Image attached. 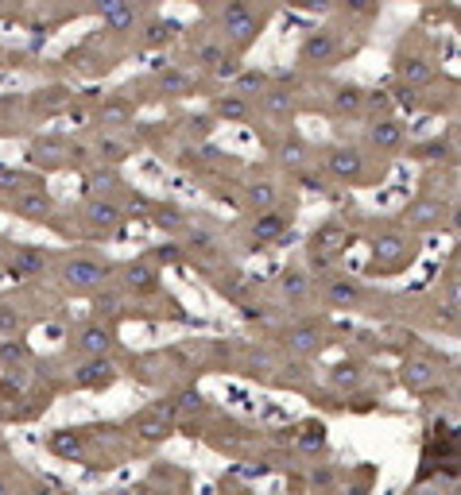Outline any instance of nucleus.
I'll return each mask as SVG.
<instances>
[{"label":"nucleus","instance_id":"f257e3e1","mask_svg":"<svg viewBox=\"0 0 461 495\" xmlns=\"http://www.w3.org/2000/svg\"><path fill=\"white\" fill-rule=\"evenodd\" d=\"M221 28H225V39H233L236 47H248V43L260 35V16H256L248 4H229L225 12H221Z\"/></svg>","mask_w":461,"mask_h":495},{"label":"nucleus","instance_id":"f03ea898","mask_svg":"<svg viewBox=\"0 0 461 495\" xmlns=\"http://www.w3.org/2000/svg\"><path fill=\"white\" fill-rule=\"evenodd\" d=\"M109 275V267L101 260H89V255H74V260L62 263V282L74 287V291H89V287H101Z\"/></svg>","mask_w":461,"mask_h":495},{"label":"nucleus","instance_id":"7ed1b4c3","mask_svg":"<svg viewBox=\"0 0 461 495\" xmlns=\"http://www.w3.org/2000/svg\"><path fill=\"white\" fill-rule=\"evenodd\" d=\"M337 31H330V28H318V31H310L303 39V47H299V59L306 62V66H326V62L337 55Z\"/></svg>","mask_w":461,"mask_h":495},{"label":"nucleus","instance_id":"20e7f679","mask_svg":"<svg viewBox=\"0 0 461 495\" xmlns=\"http://www.w3.org/2000/svg\"><path fill=\"white\" fill-rule=\"evenodd\" d=\"M326 171L341 182H357L364 175V155L357 147H334L330 155H326Z\"/></svg>","mask_w":461,"mask_h":495},{"label":"nucleus","instance_id":"39448f33","mask_svg":"<svg viewBox=\"0 0 461 495\" xmlns=\"http://www.w3.org/2000/svg\"><path fill=\"white\" fill-rule=\"evenodd\" d=\"M113 379H117V368H113V360H105V356L86 360V364L74 371V383H78V387H109Z\"/></svg>","mask_w":461,"mask_h":495},{"label":"nucleus","instance_id":"423d86ee","mask_svg":"<svg viewBox=\"0 0 461 495\" xmlns=\"http://www.w3.org/2000/svg\"><path fill=\"white\" fill-rule=\"evenodd\" d=\"M86 221H89V229L109 233V229H117L120 224V205L109 202V197H93V202L86 205Z\"/></svg>","mask_w":461,"mask_h":495},{"label":"nucleus","instance_id":"0eeeda50","mask_svg":"<svg viewBox=\"0 0 461 495\" xmlns=\"http://www.w3.org/2000/svg\"><path fill=\"white\" fill-rule=\"evenodd\" d=\"M287 224H291V217H287L283 209H267L264 217H256V224H252V240H256V244L279 240V236L287 233Z\"/></svg>","mask_w":461,"mask_h":495},{"label":"nucleus","instance_id":"6e6552de","mask_svg":"<svg viewBox=\"0 0 461 495\" xmlns=\"http://www.w3.org/2000/svg\"><path fill=\"white\" fill-rule=\"evenodd\" d=\"M283 344L291 352H314L322 344V329H318V321H303V325H294V329L283 333Z\"/></svg>","mask_w":461,"mask_h":495},{"label":"nucleus","instance_id":"1a4fd4ad","mask_svg":"<svg viewBox=\"0 0 461 495\" xmlns=\"http://www.w3.org/2000/svg\"><path fill=\"white\" fill-rule=\"evenodd\" d=\"M345 248V224L341 221H326L322 229H314V236H310V252H326L334 255Z\"/></svg>","mask_w":461,"mask_h":495},{"label":"nucleus","instance_id":"9d476101","mask_svg":"<svg viewBox=\"0 0 461 495\" xmlns=\"http://www.w3.org/2000/svg\"><path fill=\"white\" fill-rule=\"evenodd\" d=\"M78 349L86 352L89 360H93V356H105V352L113 349V329H105V325H97V321H93V325H86V329L78 333Z\"/></svg>","mask_w":461,"mask_h":495},{"label":"nucleus","instance_id":"9b49d317","mask_svg":"<svg viewBox=\"0 0 461 495\" xmlns=\"http://www.w3.org/2000/svg\"><path fill=\"white\" fill-rule=\"evenodd\" d=\"M62 155H66V139H62V136H39V139H31V144H28V159H31V163L55 166Z\"/></svg>","mask_w":461,"mask_h":495},{"label":"nucleus","instance_id":"f8f14e48","mask_svg":"<svg viewBox=\"0 0 461 495\" xmlns=\"http://www.w3.org/2000/svg\"><path fill=\"white\" fill-rule=\"evenodd\" d=\"M368 139H373V147H380V151H395V147L403 144V124L392 117H384L368 128Z\"/></svg>","mask_w":461,"mask_h":495},{"label":"nucleus","instance_id":"ddd939ff","mask_svg":"<svg viewBox=\"0 0 461 495\" xmlns=\"http://www.w3.org/2000/svg\"><path fill=\"white\" fill-rule=\"evenodd\" d=\"M407 221L411 224H438L442 217H446V205L438 202V197H419V202H411L407 205Z\"/></svg>","mask_w":461,"mask_h":495},{"label":"nucleus","instance_id":"4468645a","mask_svg":"<svg viewBox=\"0 0 461 495\" xmlns=\"http://www.w3.org/2000/svg\"><path fill=\"white\" fill-rule=\"evenodd\" d=\"M326 298L334 302V306H353V302L361 298V282L345 279V275H334V279H326Z\"/></svg>","mask_w":461,"mask_h":495},{"label":"nucleus","instance_id":"2eb2a0df","mask_svg":"<svg viewBox=\"0 0 461 495\" xmlns=\"http://www.w3.org/2000/svg\"><path fill=\"white\" fill-rule=\"evenodd\" d=\"M16 213L28 217V221H43V217L50 213V197L43 194V190H28V194H20V202H16Z\"/></svg>","mask_w":461,"mask_h":495},{"label":"nucleus","instance_id":"dca6fc26","mask_svg":"<svg viewBox=\"0 0 461 495\" xmlns=\"http://www.w3.org/2000/svg\"><path fill=\"white\" fill-rule=\"evenodd\" d=\"M136 434L144 441H163L171 434V422H163L156 410H144V414H136Z\"/></svg>","mask_w":461,"mask_h":495},{"label":"nucleus","instance_id":"f3484780","mask_svg":"<svg viewBox=\"0 0 461 495\" xmlns=\"http://www.w3.org/2000/svg\"><path fill=\"white\" fill-rule=\"evenodd\" d=\"M190 86H194V78H190L187 70L167 66L159 74V93H167V97H182V93H190Z\"/></svg>","mask_w":461,"mask_h":495},{"label":"nucleus","instance_id":"a211bd4d","mask_svg":"<svg viewBox=\"0 0 461 495\" xmlns=\"http://www.w3.org/2000/svg\"><path fill=\"white\" fill-rule=\"evenodd\" d=\"M128 287H132V291H156V279H159V271H156V267H151V263H132V267H128Z\"/></svg>","mask_w":461,"mask_h":495},{"label":"nucleus","instance_id":"6ab92c4d","mask_svg":"<svg viewBox=\"0 0 461 495\" xmlns=\"http://www.w3.org/2000/svg\"><path fill=\"white\" fill-rule=\"evenodd\" d=\"M361 105H364V93L357 86H337L334 89V113H361Z\"/></svg>","mask_w":461,"mask_h":495},{"label":"nucleus","instance_id":"aec40b11","mask_svg":"<svg viewBox=\"0 0 461 495\" xmlns=\"http://www.w3.org/2000/svg\"><path fill=\"white\" fill-rule=\"evenodd\" d=\"M101 20L109 23V31H124L128 23L136 20V8H128V4H101Z\"/></svg>","mask_w":461,"mask_h":495},{"label":"nucleus","instance_id":"412c9836","mask_svg":"<svg viewBox=\"0 0 461 495\" xmlns=\"http://www.w3.org/2000/svg\"><path fill=\"white\" fill-rule=\"evenodd\" d=\"M50 449L59 456H82V437L70 434V429H59V434H50Z\"/></svg>","mask_w":461,"mask_h":495},{"label":"nucleus","instance_id":"4be33fe9","mask_svg":"<svg viewBox=\"0 0 461 495\" xmlns=\"http://www.w3.org/2000/svg\"><path fill=\"white\" fill-rule=\"evenodd\" d=\"M175 31H178V23H171V20H151V23H147V31H144V47H159V43H167Z\"/></svg>","mask_w":461,"mask_h":495},{"label":"nucleus","instance_id":"5701e85b","mask_svg":"<svg viewBox=\"0 0 461 495\" xmlns=\"http://www.w3.org/2000/svg\"><path fill=\"white\" fill-rule=\"evenodd\" d=\"M399 78L407 81V86H422V81L431 78V66L422 59H403L399 62Z\"/></svg>","mask_w":461,"mask_h":495},{"label":"nucleus","instance_id":"b1692460","mask_svg":"<svg viewBox=\"0 0 461 495\" xmlns=\"http://www.w3.org/2000/svg\"><path fill=\"white\" fill-rule=\"evenodd\" d=\"M267 86V74L264 70H241V74H236V97H245V93H256V89H264Z\"/></svg>","mask_w":461,"mask_h":495},{"label":"nucleus","instance_id":"393cba45","mask_svg":"<svg viewBox=\"0 0 461 495\" xmlns=\"http://www.w3.org/2000/svg\"><path fill=\"white\" fill-rule=\"evenodd\" d=\"M43 271V255L31 252V248H16V267L12 275H39Z\"/></svg>","mask_w":461,"mask_h":495},{"label":"nucleus","instance_id":"a878e982","mask_svg":"<svg viewBox=\"0 0 461 495\" xmlns=\"http://www.w3.org/2000/svg\"><path fill=\"white\" fill-rule=\"evenodd\" d=\"M245 194H248V205H256V209H272L275 205V186L272 182H252Z\"/></svg>","mask_w":461,"mask_h":495},{"label":"nucleus","instance_id":"bb28decb","mask_svg":"<svg viewBox=\"0 0 461 495\" xmlns=\"http://www.w3.org/2000/svg\"><path fill=\"white\" fill-rule=\"evenodd\" d=\"M20 329H23V313L16 310V306H0V337L8 340V337H16Z\"/></svg>","mask_w":461,"mask_h":495},{"label":"nucleus","instance_id":"cd10ccee","mask_svg":"<svg viewBox=\"0 0 461 495\" xmlns=\"http://www.w3.org/2000/svg\"><path fill=\"white\" fill-rule=\"evenodd\" d=\"M264 108L272 113V117H287V113H291V93H287V89H267Z\"/></svg>","mask_w":461,"mask_h":495},{"label":"nucleus","instance_id":"c85d7f7f","mask_svg":"<svg viewBox=\"0 0 461 495\" xmlns=\"http://www.w3.org/2000/svg\"><path fill=\"white\" fill-rule=\"evenodd\" d=\"M279 287H283V294H287L291 302H299L306 291H310V282H306V275H303V271H287Z\"/></svg>","mask_w":461,"mask_h":495},{"label":"nucleus","instance_id":"c756f323","mask_svg":"<svg viewBox=\"0 0 461 495\" xmlns=\"http://www.w3.org/2000/svg\"><path fill=\"white\" fill-rule=\"evenodd\" d=\"M217 113H221L225 120H241V117L248 113V101H245V97H236V93H229V97L217 101Z\"/></svg>","mask_w":461,"mask_h":495},{"label":"nucleus","instance_id":"7c9ffc66","mask_svg":"<svg viewBox=\"0 0 461 495\" xmlns=\"http://www.w3.org/2000/svg\"><path fill=\"white\" fill-rule=\"evenodd\" d=\"M431 379H434L431 364H407V368H403V383H407V387H426Z\"/></svg>","mask_w":461,"mask_h":495},{"label":"nucleus","instance_id":"2f4dec72","mask_svg":"<svg viewBox=\"0 0 461 495\" xmlns=\"http://www.w3.org/2000/svg\"><path fill=\"white\" fill-rule=\"evenodd\" d=\"M198 62L217 70L221 62H225V47H221V43H202V47H198Z\"/></svg>","mask_w":461,"mask_h":495},{"label":"nucleus","instance_id":"473e14b6","mask_svg":"<svg viewBox=\"0 0 461 495\" xmlns=\"http://www.w3.org/2000/svg\"><path fill=\"white\" fill-rule=\"evenodd\" d=\"M62 105H70V93L66 89H47V93H43V97H35V108H62Z\"/></svg>","mask_w":461,"mask_h":495},{"label":"nucleus","instance_id":"72a5a7b5","mask_svg":"<svg viewBox=\"0 0 461 495\" xmlns=\"http://www.w3.org/2000/svg\"><path fill=\"white\" fill-rule=\"evenodd\" d=\"M299 445H303L306 453L322 449V445H326V429H322V426H306V429H303V437H299Z\"/></svg>","mask_w":461,"mask_h":495},{"label":"nucleus","instance_id":"f704fd0d","mask_svg":"<svg viewBox=\"0 0 461 495\" xmlns=\"http://www.w3.org/2000/svg\"><path fill=\"white\" fill-rule=\"evenodd\" d=\"M357 379H361V368H357V364H337L334 368V383L337 387H353Z\"/></svg>","mask_w":461,"mask_h":495},{"label":"nucleus","instance_id":"c9c22d12","mask_svg":"<svg viewBox=\"0 0 461 495\" xmlns=\"http://www.w3.org/2000/svg\"><path fill=\"white\" fill-rule=\"evenodd\" d=\"M0 360H8V364H20V360H28V349H23L20 340H0Z\"/></svg>","mask_w":461,"mask_h":495},{"label":"nucleus","instance_id":"e433bc0d","mask_svg":"<svg viewBox=\"0 0 461 495\" xmlns=\"http://www.w3.org/2000/svg\"><path fill=\"white\" fill-rule=\"evenodd\" d=\"M97 151L109 159V163H120V159L128 155V147L120 144V139H101V144H97Z\"/></svg>","mask_w":461,"mask_h":495},{"label":"nucleus","instance_id":"4c0bfd02","mask_svg":"<svg viewBox=\"0 0 461 495\" xmlns=\"http://www.w3.org/2000/svg\"><path fill=\"white\" fill-rule=\"evenodd\" d=\"M399 248H403V236H395V233L380 236V240H376V260H380V255H399Z\"/></svg>","mask_w":461,"mask_h":495},{"label":"nucleus","instance_id":"58836bf2","mask_svg":"<svg viewBox=\"0 0 461 495\" xmlns=\"http://www.w3.org/2000/svg\"><path fill=\"white\" fill-rule=\"evenodd\" d=\"M93 310H97V313H117V310H120V294H117V291H105V294H97V302H93Z\"/></svg>","mask_w":461,"mask_h":495},{"label":"nucleus","instance_id":"ea45409f","mask_svg":"<svg viewBox=\"0 0 461 495\" xmlns=\"http://www.w3.org/2000/svg\"><path fill=\"white\" fill-rule=\"evenodd\" d=\"M113 178H117V171H93V175L86 178V194H93V190H105Z\"/></svg>","mask_w":461,"mask_h":495},{"label":"nucleus","instance_id":"a19ab883","mask_svg":"<svg viewBox=\"0 0 461 495\" xmlns=\"http://www.w3.org/2000/svg\"><path fill=\"white\" fill-rule=\"evenodd\" d=\"M279 159H283V166H303L306 151L299 144H283V155H279Z\"/></svg>","mask_w":461,"mask_h":495},{"label":"nucleus","instance_id":"79ce46f5","mask_svg":"<svg viewBox=\"0 0 461 495\" xmlns=\"http://www.w3.org/2000/svg\"><path fill=\"white\" fill-rule=\"evenodd\" d=\"M156 224H163V229H182V213H178V209H159Z\"/></svg>","mask_w":461,"mask_h":495},{"label":"nucleus","instance_id":"37998d69","mask_svg":"<svg viewBox=\"0 0 461 495\" xmlns=\"http://www.w3.org/2000/svg\"><path fill=\"white\" fill-rule=\"evenodd\" d=\"M198 407H202V395H198V391H182L175 402V410H198Z\"/></svg>","mask_w":461,"mask_h":495},{"label":"nucleus","instance_id":"c03bdc74","mask_svg":"<svg viewBox=\"0 0 461 495\" xmlns=\"http://www.w3.org/2000/svg\"><path fill=\"white\" fill-rule=\"evenodd\" d=\"M128 108H132L128 101H113V105H105V108H101V117H105V120H120V117L128 113Z\"/></svg>","mask_w":461,"mask_h":495},{"label":"nucleus","instance_id":"a18cd8bd","mask_svg":"<svg viewBox=\"0 0 461 495\" xmlns=\"http://www.w3.org/2000/svg\"><path fill=\"white\" fill-rule=\"evenodd\" d=\"M310 267H314V271H330V267H334V255H326V252H310Z\"/></svg>","mask_w":461,"mask_h":495},{"label":"nucleus","instance_id":"49530a36","mask_svg":"<svg viewBox=\"0 0 461 495\" xmlns=\"http://www.w3.org/2000/svg\"><path fill=\"white\" fill-rule=\"evenodd\" d=\"M214 74H217V78H236L241 70H236V62H233V59H225V62H221V66L214 70Z\"/></svg>","mask_w":461,"mask_h":495},{"label":"nucleus","instance_id":"de8ad7c7","mask_svg":"<svg viewBox=\"0 0 461 495\" xmlns=\"http://www.w3.org/2000/svg\"><path fill=\"white\" fill-rule=\"evenodd\" d=\"M303 186H306V190H322V178H318V175H303Z\"/></svg>","mask_w":461,"mask_h":495},{"label":"nucleus","instance_id":"09e8293b","mask_svg":"<svg viewBox=\"0 0 461 495\" xmlns=\"http://www.w3.org/2000/svg\"><path fill=\"white\" fill-rule=\"evenodd\" d=\"M0 495H8V480L4 476H0Z\"/></svg>","mask_w":461,"mask_h":495},{"label":"nucleus","instance_id":"8fccbe9b","mask_svg":"<svg viewBox=\"0 0 461 495\" xmlns=\"http://www.w3.org/2000/svg\"><path fill=\"white\" fill-rule=\"evenodd\" d=\"M28 495H50V492H47V487H35V492H28Z\"/></svg>","mask_w":461,"mask_h":495},{"label":"nucleus","instance_id":"3c124183","mask_svg":"<svg viewBox=\"0 0 461 495\" xmlns=\"http://www.w3.org/2000/svg\"><path fill=\"white\" fill-rule=\"evenodd\" d=\"M0 62H4V50H0Z\"/></svg>","mask_w":461,"mask_h":495},{"label":"nucleus","instance_id":"603ef678","mask_svg":"<svg viewBox=\"0 0 461 495\" xmlns=\"http://www.w3.org/2000/svg\"><path fill=\"white\" fill-rule=\"evenodd\" d=\"M241 495H252V492H241Z\"/></svg>","mask_w":461,"mask_h":495}]
</instances>
